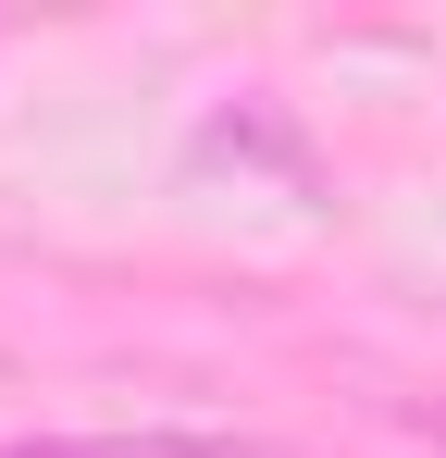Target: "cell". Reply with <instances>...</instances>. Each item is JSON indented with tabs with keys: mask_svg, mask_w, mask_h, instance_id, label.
Segmentation results:
<instances>
[{
	"mask_svg": "<svg viewBox=\"0 0 446 458\" xmlns=\"http://www.w3.org/2000/svg\"><path fill=\"white\" fill-rule=\"evenodd\" d=\"M0 458H297V446H273V434H38Z\"/></svg>",
	"mask_w": 446,
	"mask_h": 458,
	"instance_id": "obj_1",
	"label": "cell"
}]
</instances>
